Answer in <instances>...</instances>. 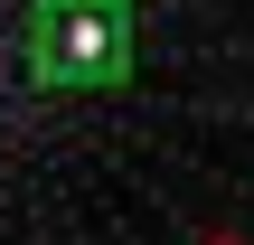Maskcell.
Returning <instances> with one entry per match:
<instances>
[{"label": "cell", "mask_w": 254, "mask_h": 245, "mask_svg": "<svg viewBox=\"0 0 254 245\" xmlns=\"http://www.w3.org/2000/svg\"><path fill=\"white\" fill-rule=\"evenodd\" d=\"M207 245H236V236H207Z\"/></svg>", "instance_id": "2"}, {"label": "cell", "mask_w": 254, "mask_h": 245, "mask_svg": "<svg viewBox=\"0 0 254 245\" xmlns=\"http://www.w3.org/2000/svg\"><path fill=\"white\" fill-rule=\"evenodd\" d=\"M19 85L38 104H85V94H113L141 57V19L132 0H28L19 9Z\"/></svg>", "instance_id": "1"}]
</instances>
